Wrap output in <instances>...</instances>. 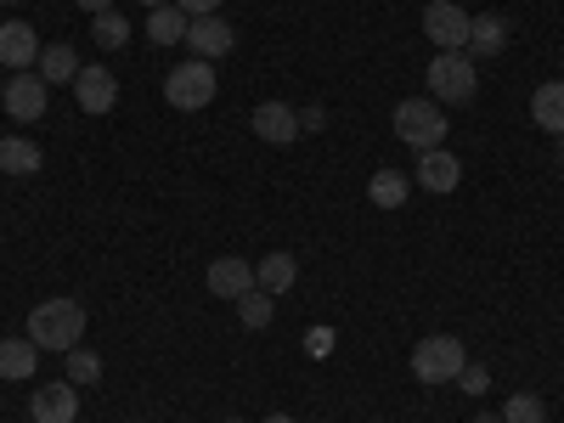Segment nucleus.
<instances>
[{"mask_svg": "<svg viewBox=\"0 0 564 423\" xmlns=\"http://www.w3.org/2000/svg\"><path fill=\"white\" fill-rule=\"evenodd\" d=\"M79 334H85V305H74V300H45V305L29 311V339L40 350H63L68 356L79 345Z\"/></svg>", "mask_w": 564, "mask_h": 423, "instance_id": "1", "label": "nucleus"}, {"mask_svg": "<svg viewBox=\"0 0 564 423\" xmlns=\"http://www.w3.org/2000/svg\"><path fill=\"white\" fill-rule=\"evenodd\" d=\"M215 63H204V57H193V63H181V68H170L164 74V102L170 108H181V113H193V108H209L215 102Z\"/></svg>", "mask_w": 564, "mask_h": 423, "instance_id": "2", "label": "nucleus"}, {"mask_svg": "<svg viewBox=\"0 0 564 423\" xmlns=\"http://www.w3.org/2000/svg\"><path fill=\"white\" fill-rule=\"evenodd\" d=\"M463 361H468V350L452 334H430V339H417V350H412L417 384H452L457 372H463Z\"/></svg>", "mask_w": 564, "mask_h": 423, "instance_id": "3", "label": "nucleus"}, {"mask_svg": "<svg viewBox=\"0 0 564 423\" xmlns=\"http://www.w3.org/2000/svg\"><path fill=\"white\" fill-rule=\"evenodd\" d=\"M446 113L435 108V102H417V97H406L401 108H395V135L406 141V148H417V153H430V148H441L446 141Z\"/></svg>", "mask_w": 564, "mask_h": 423, "instance_id": "4", "label": "nucleus"}, {"mask_svg": "<svg viewBox=\"0 0 564 423\" xmlns=\"http://www.w3.org/2000/svg\"><path fill=\"white\" fill-rule=\"evenodd\" d=\"M430 90H435V102H468V97L480 90L475 57H468V52H435V63H430Z\"/></svg>", "mask_w": 564, "mask_h": 423, "instance_id": "5", "label": "nucleus"}, {"mask_svg": "<svg viewBox=\"0 0 564 423\" xmlns=\"http://www.w3.org/2000/svg\"><path fill=\"white\" fill-rule=\"evenodd\" d=\"M468 18L457 0H430V7H423V34L435 40V52H468Z\"/></svg>", "mask_w": 564, "mask_h": 423, "instance_id": "6", "label": "nucleus"}, {"mask_svg": "<svg viewBox=\"0 0 564 423\" xmlns=\"http://www.w3.org/2000/svg\"><path fill=\"white\" fill-rule=\"evenodd\" d=\"M45 97H52V85H45L40 74H12L7 90H0V102H7V113H12L18 124H34V119L45 113Z\"/></svg>", "mask_w": 564, "mask_h": 423, "instance_id": "7", "label": "nucleus"}, {"mask_svg": "<svg viewBox=\"0 0 564 423\" xmlns=\"http://www.w3.org/2000/svg\"><path fill=\"white\" fill-rule=\"evenodd\" d=\"M186 45H193V57L215 63V57H226L231 45H238V29H231L220 12L215 18H193V23H186Z\"/></svg>", "mask_w": 564, "mask_h": 423, "instance_id": "8", "label": "nucleus"}, {"mask_svg": "<svg viewBox=\"0 0 564 423\" xmlns=\"http://www.w3.org/2000/svg\"><path fill=\"white\" fill-rule=\"evenodd\" d=\"M40 52H45V45H40V34L29 29V23H0V63H7L12 74H29L34 63H40Z\"/></svg>", "mask_w": 564, "mask_h": 423, "instance_id": "9", "label": "nucleus"}, {"mask_svg": "<svg viewBox=\"0 0 564 423\" xmlns=\"http://www.w3.org/2000/svg\"><path fill=\"white\" fill-rule=\"evenodd\" d=\"M74 97H79L85 113H113V108H119V79H113L102 63H97V68H79Z\"/></svg>", "mask_w": 564, "mask_h": 423, "instance_id": "10", "label": "nucleus"}, {"mask_svg": "<svg viewBox=\"0 0 564 423\" xmlns=\"http://www.w3.org/2000/svg\"><path fill=\"white\" fill-rule=\"evenodd\" d=\"M249 124H254L260 141H271V148H289V141L300 135V113H294L289 102H260V108L249 113Z\"/></svg>", "mask_w": 564, "mask_h": 423, "instance_id": "11", "label": "nucleus"}, {"mask_svg": "<svg viewBox=\"0 0 564 423\" xmlns=\"http://www.w3.org/2000/svg\"><path fill=\"white\" fill-rule=\"evenodd\" d=\"M457 181H463V159H452L446 148L417 153V186L423 193H457Z\"/></svg>", "mask_w": 564, "mask_h": 423, "instance_id": "12", "label": "nucleus"}, {"mask_svg": "<svg viewBox=\"0 0 564 423\" xmlns=\"http://www.w3.org/2000/svg\"><path fill=\"white\" fill-rule=\"evenodd\" d=\"M249 289H254V265H249V260L226 254V260L209 265V294H215V300H231V305H238Z\"/></svg>", "mask_w": 564, "mask_h": 423, "instance_id": "13", "label": "nucleus"}, {"mask_svg": "<svg viewBox=\"0 0 564 423\" xmlns=\"http://www.w3.org/2000/svg\"><path fill=\"white\" fill-rule=\"evenodd\" d=\"M29 412H34V423H74L79 417V384H45L34 401H29Z\"/></svg>", "mask_w": 564, "mask_h": 423, "instance_id": "14", "label": "nucleus"}, {"mask_svg": "<svg viewBox=\"0 0 564 423\" xmlns=\"http://www.w3.org/2000/svg\"><path fill=\"white\" fill-rule=\"evenodd\" d=\"M531 124H542L547 135H564V79L536 85V97H531Z\"/></svg>", "mask_w": 564, "mask_h": 423, "instance_id": "15", "label": "nucleus"}, {"mask_svg": "<svg viewBox=\"0 0 564 423\" xmlns=\"http://www.w3.org/2000/svg\"><path fill=\"white\" fill-rule=\"evenodd\" d=\"M294 282H300V260H294V254H265V260L254 265V289H265L271 300L289 294Z\"/></svg>", "mask_w": 564, "mask_h": 423, "instance_id": "16", "label": "nucleus"}, {"mask_svg": "<svg viewBox=\"0 0 564 423\" xmlns=\"http://www.w3.org/2000/svg\"><path fill=\"white\" fill-rule=\"evenodd\" d=\"M34 361H40V345L34 339H0V379H7V384L29 379Z\"/></svg>", "mask_w": 564, "mask_h": 423, "instance_id": "17", "label": "nucleus"}, {"mask_svg": "<svg viewBox=\"0 0 564 423\" xmlns=\"http://www.w3.org/2000/svg\"><path fill=\"white\" fill-rule=\"evenodd\" d=\"M406 193H412V181L401 170H372V181H367V198L379 204V209H401Z\"/></svg>", "mask_w": 564, "mask_h": 423, "instance_id": "18", "label": "nucleus"}, {"mask_svg": "<svg viewBox=\"0 0 564 423\" xmlns=\"http://www.w3.org/2000/svg\"><path fill=\"white\" fill-rule=\"evenodd\" d=\"M502 45H508V23H502V18L486 12V18L468 23V52H475V57H497Z\"/></svg>", "mask_w": 564, "mask_h": 423, "instance_id": "19", "label": "nucleus"}, {"mask_svg": "<svg viewBox=\"0 0 564 423\" xmlns=\"http://www.w3.org/2000/svg\"><path fill=\"white\" fill-rule=\"evenodd\" d=\"M0 170L7 175H34L40 170V148L23 135H0Z\"/></svg>", "mask_w": 564, "mask_h": 423, "instance_id": "20", "label": "nucleus"}, {"mask_svg": "<svg viewBox=\"0 0 564 423\" xmlns=\"http://www.w3.org/2000/svg\"><path fill=\"white\" fill-rule=\"evenodd\" d=\"M186 23H193V18H186L175 0H170V7H159V12H148V34H153V45H181V40H186Z\"/></svg>", "mask_w": 564, "mask_h": 423, "instance_id": "21", "label": "nucleus"}, {"mask_svg": "<svg viewBox=\"0 0 564 423\" xmlns=\"http://www.w3.org/2000/svg\"><path fill=\"white\" fill-rule=\"evenodd\" d=\"M40 79H45V85H52V79H57V85H63V79L74 85V79H79L74 45H45V52H40Z\"/></svg>", "mask_w": 564, "mask_h": 423, "instance_id": "22", "label": "nucleus"}, {"mask_svg": "<svg viewBox=\"0 0 564 423\" xmlns=\"http://www.w3.org/2000/svg\"><path fill=\"white\" fill-rule=\"evenodd\" d=\"M502 423H547V401H542V395H531V390L508 395V406H502Z\"/></svg>", "mask_w": 564, "mask_h": 423, "instance_id": "23", "label": "nucleus"}, {"mask_svg": "<svg viewBox=\"0 0 564 423\" xmlns=\"http://www.w3.org/2000/svg\"><path fill=\"white\" fill-rule=\"evenodd\" d=\"M90 40L102 45V52H119V45L130 40V23L119 12H97V23H90Z\"/></svg>", "mask_w": 564, "mask_h": 423, "instance_id": "24", "label": "nucleus"}, {"mask_svg": "<svg viewBox=\"0 0 564 423\" xmlns=\"http://www.w3.org/2000/svg\"><path fill=\"white\" fill-rule=\"evenodd\" d=\"M271 305H276V300H271L265 289H249V294L238 300V322H243V327H265V322H271Z\"/></svg>", "mask_w": 564, "mask_h": 423, "instance_id": "25", "label": "nucleus"}, {"mask_svg": "<svg viewBox=\"0 0 564 423\" xmlns=\"http://www.w3.org/2000/svg\"><path fill=\"white\" fill-rule=\"evenodd\" d=\"M102 379V361L90 350H68V384H97Z\"/></svg>", "mask_w": 564, "mask_h": 423, "instance_id": "26", "label": "nucleus"}, {"mask_svg": "<svg viewBox=\"0 0 564 423\" xmlns=\"http://www.w3.org/2000/svg\"><path fill=\"white\" fill-rule=\"evenodd\" d=\"M457 384H463V395H486V390H491V372H486L480 361H463Z\"/></svg>", "mask_w": 564, "mask_h": 423, "instance_id": "27", "label": "nucleus"}, {"mask_svg": "<svg viewBox=\"0 0 564 423\" xmlns=\"http://www.w3.org/2000/svg\"><path fill=\"white\" fill-rule=\"evenodd\" d=\"M327 350H334V327H311V334H305V356H327Z\"/></svg>", "mask_w": 564, "mask_h": 423, "instance_id": "28", "label": "nucleus"}, {"mask_svg": "<svg viewBox=\"0 0 564 423\" xmlns=\"http://www.w3.org/2000/svg\"><path fill=\"white\" fill-rule=\"evenodd\" d=\"M175 7H181L186 18H215V12L226 7V0H175Z\"/></svg>", "mask_w": 564, "mask_h": 423, "instance_id": "29", "label": "nucleus"}, {"mask_svg": "<svg viewBox=\"0 0 564 423\" xmlns=\"http://www.w3.org/2000/svg\"><path fill=\"white\" fill-rule=\"evenodd\" d=\"M300 130H327V113H322V108H305V113H300Z\"/></svg>", "mask_w": 564, "mask_h": 423, "instance_id": "30", "label": "nucleus"}, {"mask_svg": "<svg viewBox=\"0 0 564 423\" xmlns=\"http://www.w3.org/2000/svg\"><path fill=\"white\" fill-rule=\"evenodd\" d=\"M79 7H85L90 18H97V12H113V0H79Z\"/></svg>", "mask_w": 564, "mask_h": 423, "instance_id": "31", "label": "nucleus"}, {"mask_svg": "<svg viewBox=\"0 0 564 423\" xmlns=\"http://www.w3.org/2000/svg\"><path fill=\"white\" fill-rule=\"evenodd\" d=\"M265 423H294V417H289V412H271V417H265Z\"/></svg>", "mask_w": 564, "mask_h": 423, "instance_id": "32", "label": "nucleus"}, {"mask_svg": "<svg viewBox=\"0 0 564 423\" xmlns=\"http://www.w3.org/2000/svg\"><path fill=\"white\" fill-rule=\"evenodd\" d=\"M141 7H148V12H159V7H170V0H141Z\"/></svg>", "mask_w": 564, "mask_h": 423, "instance_id": "33", "label": "nucleus"}, {"mask_svg": "<svg viewBox=\"0 0 564 423\" xmlns=\"http://www.w3.org/2000/svg\"><path fill=\"white\" fill-rule=\"evenodd\" d=\"M475 423H502V417H475Z\"/></svg>", "mask_w": 564, "mask_h": 423, "instance_id": "34", "label": "nucleus"}, {"mask_svg": "<svg viewBox=\"0 0 564 423\" xmlns=\"http://www.w3.org/2000/svg\"><path fill=\"white\" fill-rule=\"evenodd\" d=\"M226 423H243V417H226Z\"/></svg>", "mask_w": 564, "mask_h": 423, "instance_id": "35", "label": "nucleus"}, {"mask_svg": "<svg viewBox=\"0 0 564 423\" xmlns=\"http://www.w3.org/2000/svg\"><path fill=\"white\" fill-rule=\"evenodd\" d=\"M558 141H564V135H558ZM558 159H564V148H558Z\"/></svg>", "mask_w": 564, "mask_h": 423, "instance_id": "36", "label": "nucleus"}, {"mask_svg": "<svg viewBox=\"0 0 564 423\" xmlns=\"http://www.w3.org/2000/svg\"><path fill=\"white\" fill-rule=\"evenodd\" d=\"M7 7H18V0H7Z\"/></svg>", "mask_w": 564, "mask_h": 423, "instance_id": "37", "label": "nucleus"}]
</instances>
